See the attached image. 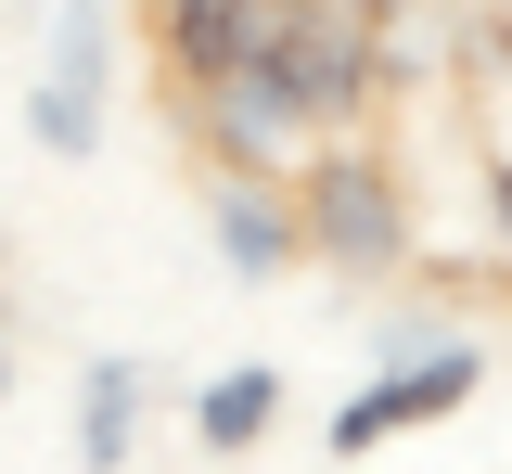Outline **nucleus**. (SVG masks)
<instances>
[{"label":"nucleus","mask_w":512,"mask_h":474,"mask_svg":"<svg viewBox=\"0 0 512 474\" xmlns=\"http://www.w3.org/2000/svg\"><path fill=\"white\" fill-rule=\"evenodd\" d=\"M205 244H218L231 282H295V270H308L295 180H282V167H218V180H205Z\"/></svg>","instance_id":"nucleus-4"},{"label":"nucleus","mask_w":512,"mask_h":474,"mask_svg":"<svg viewBox=\"0 0 512 474\" xmlns=\"http://www.w3.org/2000/svg\"><path fill=\"white\" fill-rule=\"evenodd\" d=\"M141 410H154V359L141 346H103L77 372V474H128L141 462Z\"/></svg>","instance_id":"nucleus-6"},{"label":"nucleus","mask_w":512,"mask_h":474,"mask_svg":"<svg viewBox=\"0 0 512 474\" xmlns=\"http://www.w3.org/2000/svg\"><path fill=\"white\" fill-rule=\"evenodd\" d=\"M282 180H295V218H308V257L333 282H410V257H423V244H410V193H397V167H384V154H359V141H320L308 167H282Z\"/></svg>","instance_id":"nucleus-1"},{"label":"nucleus","mask_w":512,"mask_h":474,"mask_svg":"<svg viewBox=\"0 0 512 474\" xmlns=\"http://www.w3.org/2000/svg\"><path fill=\"white\" fill-rule=\"evenodd\" d=\"M372 346H384V372H372V385H346L333 423H320V449H333V462H372L384 436L448 423V410L487 385V346H474V334H372Z\"/></svg>","instance_id":"nucleus-2"},{"label":"nucleus","mask_w":512,"mask_h":474,"mask_svg":"<svg viewBox=\"0 0 512 474\" xmlns=\"http://www.w3.org/2000/svg\"><path fill=\"white\" fill-rule=\"evenodd\" d=\"M487 231H500V257H512V154H487Z\"/></svg>","instance_id":"nucleus-8"},{"label":"nucleus","mask_w":512,"mask_h":474,"mask_svg":"<svg viewBox=\"0 0 512 474\" xmlns=\"http://www.w3.org/2000/svg\"><path fill=\"white\" fill-rule=\"evenodd\" d=\"M0 398H13V334H0Z\"/></svg>","instance_id":"nucleus-10"},{"label":"nucleus","mask_w":512,"mask_h":474,"mask_svg":"<svg viewBox=\"0 0 512 474\" xmlns=\"http://www.w3.org/2000/svg\"><path fill=\"white\" fill-rule=\"evenodd\" d=\"M320 13H346V26H384V13H410V0H320Z\"/></svg>","instance_id":"nucleus-9"},{"label":"nucleus","mask_w":512,"mask_h":474,"mask_svg":"<svg viewBox=\"0 0 512 474\" xmlns=\"http://www.w3.org/2000/svg\"><path fill=\"white\" fill-rule=\"evenodd\" d=\"M103 103H116V13L103 0H64L52 52H39V90H26V141L52 167H77V154H103Z\"/></svg>","instance_id":"nucleus-3"},{"label":"nucleus","mask_w":512,"mask_h":474,"mask_svg":"<svg viewBox=\"0 0 512 474\" xmlns=\"http://www.w3.org/2000/svg\"><path fill=\"white\" fill-rule=\"evenodd\" d=\"M269 423H282V359H231V372L192 385V449L205 462H244Z\"/></svg>","instance_id":"nucleus-7"},{"label":"nucleus","mask_w":512,"mask_h":474,"mask_svg":"<svg viewBox=\"0 0 512 474\" xmlns=\"http://www.w3.org/2000/svg\"><path fill=\"white\" fill-rule=\"evenodd\" d=\"M256 26H269V0H154V65H167V90L180 103L231 90L244 52H256Z\"/></svg>","instance_id":"nucleus-5"}]
</instances>
